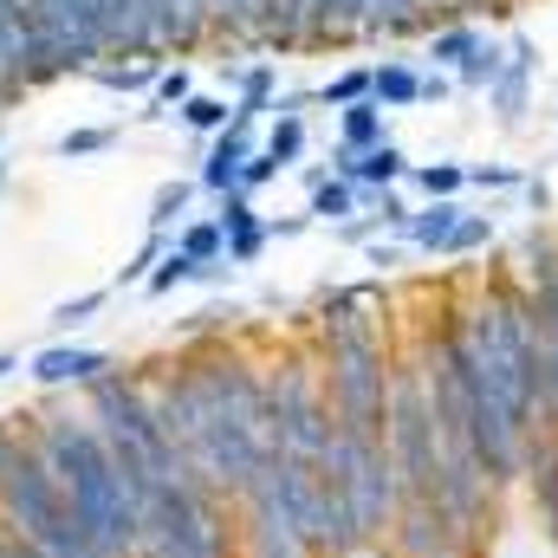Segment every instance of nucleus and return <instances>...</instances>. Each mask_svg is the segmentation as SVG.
Instances as JSON below:
<instances>
[{
    "instance_id": "nucleus-19",
    "label": "nucleus",
    "mask_w": 558,
    "mask_h": 558,
    "mask_svg": "<svg viewBox=\"0 0 558 558\" xmlns=\"http://www.w3.org/2000/svg\"><path fill=\"white\" fill-rule=\"evenodd\" d=\"M416 182H422L428 202H454V195L468 189V169H461V162H428V169H416Z\"/></svg>"
},
{
    "instance_id": "nucleus-17",
    "label": "nucleus",
    "mask_w": 558,
    "mask_h": 558,
    "mask_svg": "<svg viewBox=\"0 0 558 558\" xmlns=\"http://www.w3.org/2000/svg\"><path fill=\"white\" fill-rule=\"evenodd\" d=\"M195 267H215L221 254H228V234H221V221H202V228H182V241H175Z\"/></svg>"
},
{
    "instance_id": "nucleus-16",
    "label": "nucleus",
    "mask_w": 558,
    "mask_h": 558,
    "mask_svg": "<svg viewBox=\"0 0 558 558\" xmlns=\"http://www.w3.org/2000/svg\"><path fill=\"white\" fill-rule=\"evenodd\" d=\"M377 143H384V105H364V98H357V105L344 111V149L364 156V149H377Z\"/></svg>"
},
{
    "instance_id": "nucleus-9",
    "label": "nucleus",
    "mask_w": 558,
    "mask_h": 558,
    "mask_svg": "<svg viewBox=\"0 0 558 558\" xmlns=\"http://www.w3.org/2000/svg\"><path fill=\"white\" fill-rule=\"evenodd\" d=\"M384 546L397 558H468L461 533L448 526V513L435 500H403V513H397V526H390Z\"/></svg>"
},
{
    "instance_id": "nucleus-4",
    "label": "nucleus",
    "mask_w": 558,
    "mask_h": 558,
    "mask_svg": "<svg viewBox=\"0 0 558 558\" xmlns=\"http://www.w3.org/2000/svg\"><path fill=\"white\" fill-rule=\"evenodd\" d=\"M85 416L98 422V435H105V448L118 454V468H124V481L137 487V500H149V494H156L162 481H175V474H195L189 454L175 448V435L156 416L149 377L105 371V377L85 390Z\"/></svg>"
},
{
    "instance_id": "nucleus-31",
    "label": "nucleus",
    "mask_w": 558,
    "mask_h": 558,
    "mask_svg": "<svg viewBox=\"0 0 558 558\" xmlns=\"http://www.w3.org/2000/svg\"><path fill=\"white\" fill-rule=\"evenodd\" d=\"M98 78H105L111 92H143V85H149V72H143V65H105Z\"/></svg>"
},
{
    "instance_id": "nucleus-10",
    "label": "nucleus",
    "mask_w": 558,
    "mask_h": 558,
    "mask_svg": "<svg viewBox=\"0 0 558 558\" xmlns=\"http://www.w3.org/2000/svg\"><path fill=\"white\" fill-rule=\"evenodd\" d=\"M533 325H539V357H546V435H558V254L533 274Z\"/></svg>"
},
{
    "instance_id": "nucleus-25",
    "label": "nucleus",
    "mask_w": 558,
    "mask_h": 558,
    "mask_svg": "<svg viewBox=\"0 0 558 558\" xmlns=\"http://www.w3.org/2000/svg\"><path fill=\"white\" fill-rule=\"evenodd\" d=\"M494 241V221H481V215H461V228L448 234V247L441 254H474V247H487Z\"/></svg>"
},
{
    "instance_id": "nucleus-7",
    "label": "nucleus",
    "mask_w": 558,
    "mask_h": 558,
    "mask_svg": "<svg viewBox=\"0 0 558 558\" xmlns=\"http://www.w3.org/2000/svg\"><path fill=\"white\" fill-rule=\"evenodd\" d=\"M384 448H390V461H397L403 500H435V487H441V416H435V390H428L422 351H397Z\"/></svg>"
},
{
    "instance_id": "nucleus-6",
    "label": "nucleus",
    "mask_w": 558,
    "mask_h": 558,
    "mask_svg": "<svg viewBox=\"0 0 558 558\" xmlns=\"http://www.w3.org/2000/svg\"><path fill=\"white\" fill-rule=\"evenodd\" d=\"M143 558H247L234 500L215 494L202 474H175L143 500Z\"/></svg>"
},
{
    "instance_id": "nucleus-32",
    "label": "nucleus",
    "mask_w": 558,
    "mask_h": 558,
    "mask_svg": "<svg viewBox=\"0 0 558 558\" xmlns=\"http://www.w3.org/2000/svg\"><path fill=\"white\" fill-rule=\"evenodd\" d=\"M156 98L162 105H189V72H162L156 78Z\"/></svg>"
},
{
    "instance_id": "nucleus-33",
    "label": "nucleus",
    "mask_w": 558,
    "mask_h": 558,
    "mask_svg": "<svg viewBox=\"0 0 558 558\" xmlns=\"http://www.w3.org/2000/svg\"><path fill=\"white\" fill-rule=\"evenodd\" d=\"M0 558H39V553H33V539H26L20 526H7V520H0Z\"/></svg>"
},
{
    "instance_id": "nucleus-11",
    "label": "nucleus",
    "mask_w": 558,
    "mask_h": 558,
    "mask_svg": "<svg viewBox=\"0 0 558 558\" xmlns=\"http://www.w3.org/2000/svg\"><path fill=\"white\" fill-rule=\"evenodd\" d=\"M26 371H33V384H46V390H92V384L111 371V357H105V351H85V344H46Z\"/></svg>"
},
{
    "instance_id": "nucleus-27",
    "label": "nucleus",
    "mask_w": 558,
    "mask_h": 558,
    "mask_svg": "<svg viewBox=\"0 0 558 558\" xmlns=\"http://www.w3.org/2000/svg\"><path fill=\"white\" fill-rule=\"evenodd\" d=\"M182 202H189V182H162V189H156V215H149V228L162 234V228L182 215Z\"/></svg>"
},
{
    "instance_id": "nucleus-26",
    "label": "nucleus",
    "mask_w": 558,
    "mask_h": 558,
    "mask_svg": "<svg viewBox=\"0 0 558 558\" xmlns=\"http://www.w3.org/2000/svg\"><path fill=\"white\" fill-rule=\"evenodd\" d=\"M105 299H111V292H78V299H65V305L52 312V331H72V325H85L92 312H105Z\"/></svg>"
},
{
    "instance_id": "nucleus-30",
    "label": "nucleus",
    "mask_w": 558,
    "mask_h": 558,
    "mask_svg": "<svg viewBox=\"0 0 558 558\" xmlns=\"http://www.w3.org/2000/svg\"><path fill=\"white\" fill-rule=\"evenodd\" d=\"M274 175H279V162L267 156V149H254V156L241 162V195H247V189H260V182H274Z\"/></svg>"
},
{
    "instance_id": "nucleus-29",
    "label": "nucleus",
    "mask_w": 558,
    "mask_h": 558,
    "mask_svg": "<svg viewBox=\"0 0 558 558\" xmlns=\"http://www.w3.org/2000/svg\"><path fill=\"white\" fill-rule=\"evenodd\" d=\"M474 52H481V39H474L468 26H454V33H441V39H435V59H461V65H468Z\"/></svg>"
},
{
    "instance_id": "nucleus-24",
    "label": "nucleus",
    "mask_w": 558,
    "mask_h": 558,
    "mask_svg": "<svg viewBox=\"0 0 558 558\" xmlns=\"http://www.w3.org/2000/svg\"><path fill=\"white\" fill-rule=\"evenodd\" d=\"M312 215L344 221V215H351V182H344V175H338V182H318V189H312Z\"/></svg>"
},
{
    "instance_id": "nucleus-20",
    "label": "nucleus",
    "mask_w": 558,
    "mask_h": 558,
    "mask_svg": "<svg viewBox=\"0 0 558 558\" xmlns=\"http://www.w3.org/2000/svg\"><path fill=\"white\" fill-rule=\"evenodd\" d=\"M202 274H208V267H195L182 247H169V254L156 260V274L143 279V286H149V292H175V286H189V279H202Z\"/></svg>"
},
{
    "instance_id": "nucleus-18",
    "label": "nucleus",
    "mask_w": 558,
    "mask_h": 558,
    "mask_svg": "<svg viewBox=\"0 0 558 558\" xmlns=\"http://www.w3.org/2000/svg\"><path fill=\"white\" fill-rule=\"evenodd\" d=\"M371 92H377V105H416L422 98V78L410 65H384L377 78H371Z\"/></svg>"
},
{
    "instance_id": "nucleus-36",
    "label": "nucleus",
    "mask_w": 558,
    "mask_h": 558,
    "mask_svg": "<svg viewBox=\"0 0 558 558\" xmlns=\"http://www.w3.org/2000/svg\"><path fill=\"white\" fill-rule=\"evenodd\" d=\"M0 182H7V169H0Z\"/></svg>"
},
{
    "instance_id": "nucleus-3",
    "label": "nucleus",
    "mask_w": 558,
    "mask_h": 558,
    "mask_svg": "<svg viewBox=\"0 0 558 558\" xmlns=\"http://www.w3.org/2000/svg\"><path fill=\"white\" fill-rule=\"evenodd\" d=\"M481 390L494 403V416L513 435L539 441L546 435V357H539V325H533V299L513 286H494L487 299H474L461 312Z\"/></svg>"
},
{
    "instance_id": "nucleus-12",
    "label": "nucleus",
    "mask_w": 558,
    "mask_h": 558,
    "mask_svg": "<svg viewBox=\"0 0 558 558\" xmlns=\"http://www.w3.org/2000/svg\"><path fill=\"white\" fill-rule=\"evenodd\" d=\"M520 487H526V500H533V520H539V533L558 546V435H539V441H533Z\"/></svg>"
},
{
    "instance_id": "nucleus-1",
    "label": "nucleus",
    "mask_w": 558,
    "mask_h": 558,
    "mask_svg": "<svg viewBox=\"0 0 558 558\" xmlns=\"http://www.w3.org/2000/svg\"><path fill=\"white\" fill-rule=\"evenodd\" d=\"M149 390H156L162 428L215 494L241 500L260 481V468L274 461L267 371H254L241 351H208V357L169 364V377H149Z\"/></svg>"
},
{
    "instance_id": "nucleus-23",
    "label": "nucleus",
    "mask_w": 558,
    "mask_h": 558,
    "mask_svg": "<svg viewBox=\"0 0 558 558\" xmlns=\"http://www.w3.org/2000/svg\"><path fill=\"white\" fill-rule=\"evenodd\" d=\"M169 247H175L169 234H149L137 254H131V267H118V286H137V279H149V274H156V260H162Z\"/></svg>"
},
{
    "instance_id": "nucleus-14",
    "label": "nucleus",
    "mask_w": 558,
    "mask_h": 558,
    "mask_svg": "<svg viewBox=\"0 0 558 558\" xmlns=\"http://www.w3.org/2000/svg\"><path fill=\"white\" fill-rule=\"evenodd\" d=\"M403 169H410V162H403L397 143H377V149H364V156L338 149V175H344V182H364V189H390Z\"/></svg>"
},
{
    "instance_id": "nucleus-13",
    "label": "nucleus",
    "mask_w": 558,
    "mask_h": 558,
    "mask_svg": "<svg viewBox=\"0 0 558 558\" xmlns=\"http://www.w3.org/2000/svg\"><path fill=\"white\" fill-rule=\"evenodd\" d=\"M221 234H228V260H254L267 247V221L247 208V195H221Z\"/></svg>"
},
{
    "instance_id": "nucleus-15",
    "label": "nucleus",
    "mask_w": 558,
    "mask_h": 558,
    "mask_svg": "<svg viewBox=\"0 0 558 558\" xmlns=\"http://www.w3.org/2000/svg\"><path fill=\"white\" fill-rule=\"evenodd\" d=\"M454 228H461V208H454V202H428V208H416V215L403 221V241H410V247H428V254H441Z\"/></svg>"
},
{
    "instance_id": "nucleus-28",
    "label": "nucleus",
    "mask_w": 558,
    "mask_h": 558,
    "mask_svg": "<svg viewBox=\"0 0 558 558\" xmlns=\"http://www.w3.org/2000/svg\"><path fill=\"white\" fill-rule=\"evenodd\" d=\"M364 92H371V72H344V78H331L318 98H325V105H357Z\"/></svg>"
},
{
    "instance_id": "nucleus-35",
    "label": "nucleus",
    "mask_w": 558,
    "mask_h": 558,
    "mask_svg": "<svg viewBox=\"0 0 558 558\" xmlns=\"http://www.w3.org/2000/svg\"><path fill=\"white\" fill-rule=\"evenodd\" d=\"M13 364H20V357H13V351H0V377H7V371H13Z\"/></svg>"
},
{
    "instance_id": "nucleus-8",
    "label": "nucleus",
    "mask_w": 558,
    "mask_h": 558,
    "mask_svg": "<svg viewBox=\"0 0 558 558\" xmlns=\"http://www.w3.org/2000/svg\"><path fill=\"white\" fill-rule=\"evenodd\" d=\"M267 435H274V454L305 461V468H318L331 454L338 422H331V397H325V377L312 357H286L267 371Z\"/></svg>"
},
{
    "instance_id": "nucleus-21",
    "label": "nucleus",
    "mask_w": 558,
    "mask_h": 558,
    "mask_svg": "<svg viewBox=\"0 0 558 558\" xmlns=\"http://www.w3.org/2000/svg\"><path fill=\"white\" fill-rule=\"evenodd\" d=\"M299 149H305V124H299V111H286L274 124V137H267V156L286 169V162H299Z\"/></svg>"
},
{
    "instance_id": "nucleus-34",
    "label": "nucleus",
    "mask_w": 558,
    "mask_h": 558,
    "mask_svg": "<svg viewBox=\"0 0 558 558\" xmlns=\"http://www.w3.org/2000/svg\"><path fill=\"white\" fill-rule=\"evenodd\" d=\"M105 143H111V137H105V131H72V137L59 143V149H65V156H98Z\"/></svg>"
},
{
    "instance_id": "nucleus-2",
    "label": "nucleus",
    "mask_w": 558,
    "mask_h": 558,
    "mask_svg": "<svg viewBox=\"0 0 558 558\" xmlns=\"http://www.w3.org/2000/svg\"><path fill=\"white\" fill-rule=\"evenodd\" d=\"M33 435L72 500V520L78 533L98 546L105 558H137V539H143V500L137 487L124 481L118 454L105 448L98 422L92 416H72V410H39L33 416Z\"/></svg>"
},
{
    "instance_id": "nucleus-22",
    "label": "nucleus",
    "mask_w": 558,
    "mask_h": 558,
    "mask_svg": "<svg viewBox=\"0 0 558 558\" xmlns=\"http://www.w3.org/2000/svg\"><path fill=\"white\" fill-rule=\"evenodd\" d=\"M182 118H189V131H228L234 124V105L228 98H189Z\"/></svg>"
},
{
    "instance_id": "nucleus-37",
    "label": "nucleus",
    "mask_w": 558,
    "mask_h": 558,
    "mask_svg": "<svg viewBox=\"0 0 558 558\" xmlns=\"http://www.w3.org/2000/svg\"><path fill=\"white\" fill-rule=\"evenodd\" d=\"M137 558H143V553H137Z\"/></svg>"
},
{
    "instance_id": "nucleus-5",
    "label": "nucleus",
    "mask_w": 558,
    "mask_h": 558,
    "mask_svg": "<svg viewBox=\"0 0 558 558\" xmlns=\"http://www.w3.org/2000/svg\"><path fill=\"white\" fill-rule=\"evenodd\" d=\"M0 520L20 526L33 539V553H98L72 520V500L33 435V416L0 422Z\"/></svg>"
}]
</instances>
